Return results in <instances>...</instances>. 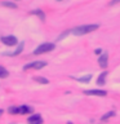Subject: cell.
Segmentation results:
<instances>
[{"mask_svg":"<svg viewBox=\"0 0 120 124\" xmlns=\"http://www.w3.org/2000/svg\"><path fill=\"white\" fill-rule=\"evenodd\" d=\"M98 25L94 23V25H83V26H77L75 29L71 30V32L74 35H76V36H81V35H87L89 32H93V31H96L98 29Z\"/></svg>","mask_w":120,"mask_h":124,"instance_id":"cell-1","label":"cell"},{"mask_svg":"<svg viewBox=\"0 0 120 124\" xmlns=\"http://www.w3.org/2000/svg\"><path fill=\"white\" fill-rule=\"evenodd\" d=\"M56 48V45L53 43H43L35 49L34 54H41V53H48V52H52V50Z\"/></svg>","mask_w":120,"mask_h":124,"instance_id":"cell-2","label":"cell"},{"mask_svg":"<svg viewBox=\"0 0 120 124\" xmlns=\"http://www.w3.org/2000/svg\"><path fill=\"white\" fill-rule=\"evenodd\" d=\"M46 66V62L45 61H35V62H30V63L25 65L23 70H29V69H35V70H40L43 67Z\"/></svg>","mask_w":120,"mask_h":124,"instance_id":"cell-3","label":"cell"},{"mask_svg":"<svg viewBox=\"0 0 120 124\" xmlns=\"http://www.w3.org/2000/svg\"><path fill=\"white\" fill-rule=\"evenodd\" d=\"M0 40H1L3 44H5V45H8V46H14V45H17V43H18L17 38L13 36V35H8V36H3L1 39H0Z\"/></svg>","mask_w":120,"mask_h":124,"instance_id":"cell-4","label":"cell"},{"mask_svg":"<svg viewBox=\"0 0 120 124\" xmlns=\"http://www.w3.org/2000/svg\"><path fill=\"white\" fill-rule=\"evenodd\" d=\"M27 123L29 124H43V118L39 114H32L31 116H29Z\"/></svg>","mask_w":120,"mask_h":124,"instance_id":"cell-5","label":"cell"},{"mask_svg":"<svg viewBox=\"0 0 120 124\" xmlns=\"http://www.w3.org/2000/svg\"><path fill=\"white\" fill-rule=\"evenodd\" d=\"M84 94L87 96H98V97H105L107 94L106 91H99V89H90V91H85Z\"/></svg>","mask_w":120,"mask_h":124,"instance_id":"cell-6","label":"cell"},{"mask_svg":"<svg viewBox=\"0 0 120 124\" xmlns=\"http://www.w3.org/2000/svg\"><path fill=\"white\" fill-rule=\"evenodd\" d=\"M108 53L107 52H103V54H101V57L98 58V63L102 69H106L107 65H108Z\"/></svg>","mask_w":120,"mask_h":124,"instance_id":"cell-7","label":"cell"},{"mask_svg":"<svg viewBox=\"0 0 120 124\" xmlns=\"http://www.w3.org/2000/svg\"><path fill=\"white\" fill-rule=\"evenodd\" d=\"M34 111V108L31 106H27V105H22V106H18V114L25 115V114H31Z\"/></svg>","mask_w":120,"mask_h":124,"instance_id":"cell-8","label":"cell"},{"mask_svg":"<svg viewBox=\"0 0 120 124\" xmlns=\"http://www.w3.org/2000/svg\"><path fill=\"white\" fill-rule=\"evenodd\" d=\"M107 75H108V72H107V71H103L98 78H97V84H98V85L106 84V78H107Z\"/></svg>","mask_w":120,"mask_h":124,"instance_id":"cell-9","label":"cell"},{"mask_svg":"<svg viewBox=\"0 0 120 124\" xmlns=\"http://www.w3.org/2000/svg\"><path fill=\"white\" fill-rule=\"evenodd\" d=\"M23 45H25V44H23V43H21V44L18 45V48L15 49L14 52H12V53H7V54H4V56H12V57H13V56H18V54L23 50Z\"/></svg>","mask_w":120,"mask_h":124,"instance_id":"cell-10","label":"cell"},{"mask_svg":"<svg viewBox=\"0 0 120 124\" xmlns=\"http://www.w3.org/2000/svg\"><path fill=\"white\" fill-rule=\"evenodd\" d=\"M31 13H32V14H35V16H38V17L41 19V21H44V19H45V14H44V12H43V10H40V9L31 10Z\"/></svg>","mask_w":120,"mask_h":124,"instance_id":"cell-11","label":"cell"},{"mask_svg":"<svg viewBox=\"0 0 120 124\" xmlns=\"http://www.w3.org/2000/svg\"><path fill=\"white\" fill-rule=\"evenodd\" d=\"M8 76H9V71H8L5 67L0 66V79H5Z\"/></svg>","mask_w":120,"mask_h":124,"instance_id":"cell-12","label":"cell"},{"mask_svg":"<svg viewBox=\"0 0 120 124\" xmlns=\"http://www.w3.org/2000/svg\"><path fill=\"white\" fill-rule=\"evenodd\" d=\"M34 80L40 83V84H48L49 83V80L46 78H43V76H34Z\"/></svg>","mask_w":120,"mask_h":124,"instance_id":"cell-13","label":"cell"},{"mask_svg":"<svg viewBox=\"0 0 120 124\" xmlns=\"http://www.w3.org/2000/svg\"><path fill=\"white\" fill-rule=\"evenodd\" d=\"M1 5L3 7H7V8H10V9H17V4L12 3V1H3Z\"/></svg>","mask_w":120,"mask_h":124,"instance_id":"cell-14","label":"cell"},{"mask_svg":"<svg viewBox=\"0 0 120 124\" xmlns=\"http://www.w3.org/2000/svg\"><path fill=\"white\" fill-rule=\"evenodd\" d=\"M112 116H115V111H108L107 114H105L102 118H101V120H102V122H106V120H108L110 118H112Z\"/></svg>","mask_w":120,"mask_h":124,"instance_id":"cell-15","label":"cell"},{"mask_svg":"<svg viewBox=\"0 0 120 124\" xmlns=\"http://www.w3.org/2000/svg\"><path fill=\"white\" fill-rule=\"evenodd\" d=\"M74 79H76L77 81H81V83H88V81L92 79V75H87L84 78H74Z\"/></svg>","mask_w":120,"mask_h":124,"instance_id":"cell-16","label":"cell"},{"mask_svg":"<svg viewBox=\"0 0 120 124\" xmlns=\"http://www.w3.org/2000/svg\"><path fill=\"white\" fill-rule=\"evenodd\" d=\"M8 112L12 115H18V106H12L8 108Z\"/></svg>","mask_w":120,"mask_h":124,"instance_id":"cell-17","label":"cell"},{"mask_svg":"<svg viewBox=\"0 0 120 124\" xmlns=\"http://www.w3.org/2000/svg\"><path fill=\"white\" fill-rule=\"evenodd\" d=\"M102 52H103V50H102V49H99V48H97V49L94 50V53H96V54H102Z\"/></svg>","mask_w":120,"mask_h":124,"instance_id":"cell-18","label":"cell"},{"mask_svg":"<svg viewBox=\"0 0 120 124\" xmlns=\"http://www.w3.org/2000/svg\"><path fill=\"white\" fill-rule=\"evenodd\" d=\"M3 112H4V110H3V108H0V116L3 115Z\"/></svg>","mask_w":120,"mask_h":124,"instance_id":"cell-19","label":"cell"},{"mask_svg":"<svg viewBox=\"0 0 120 124\" xmlns=\"http://www.w3.org/2000/svg\"><path fill=\"white\" fill-rule=\"evenodd\" d=\"M67 124H72V123H71V122H68V123H67Z\"/></svg>","mask_w":120,"mask_h":124,"instance_id":"cell-20","label":"cell"},{"mask_svg":"<svg viewBox=\"0 0 120 124\" xmlns=\"http://www.w3.org/2000/svg\"><path fill=\"white\" fill-rule=\"evenodd\" d=\"M58 1H61V0H58Z\"/></svg>","mask_w":120,"mask_h":124,"instance_id":"cell-21","label":"cell"}]
</instances>
